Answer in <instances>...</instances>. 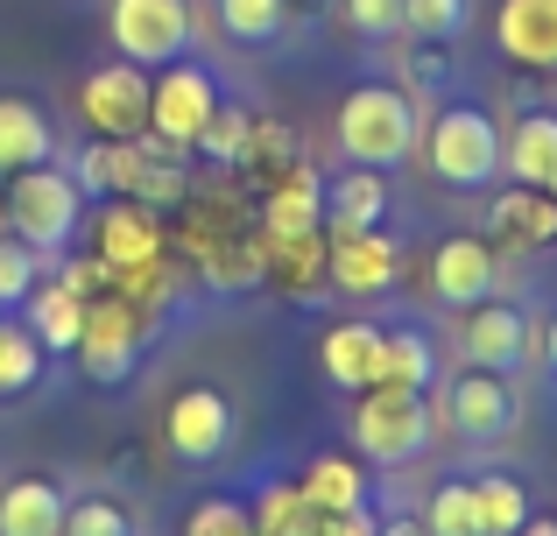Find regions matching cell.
Masks as SVG:
<instances>
[{"mask_svg":"<svg viewBox=\"0 0 557 536\" xmlns=\"http://www.w3.org/2000/svg\"><path fill=\"white\" fill-rule=\"evenodd\" d=\"M107 289H113V297H127L149 325H163L170 303H177V269H170V254H163V262H141V269H113Z\"/></svg>","mask_w":557,"mask_h":536,"instance_id":"cell-30","label":"cell"},{"mask_svg":"<svg viewBox=\"0 0 557 536\" xmlns=\"http://www.w3.org/2000/svg\"><path fill=\"white\" fill-rule=\"evenodd\" d=\"M544 360H550V374H557V311H550V325H544Z\"/></svg>","mask_w":557,"mask_h":536,"instance_id":"cell-45","label":"cell"},{"mask_svg":"<svg viewBox=\"0 0 557 536\" xmlns=\"http://www.w3.org/2000/svg\"><path fill=\"white\" fill-rule=\"evenodd\" d=\"M473 22V0H403V36L417 42H451Z\"/></svg>","mask_w":557,"mask_h":536,"instance_id":"cell-34","label":"cell"},{"mask_svg":"<svg viewBox=\"0 0 557 536\" xmlns=\"http://www.w3.org/2000/svg\"><path fill=\"white\" fill-rule=\"evenodd\" d=\"M0 234H8V212H0Z\"/></svg>","mask_w":557,"mask_h":536,"instance_id":"cell-48","label":"cell"},{"mask_svg":"<svg viewBox=\"0 0 557 536\" xmlns=\"http://www.w3.org/2000/svg\"><path fill=\"white\" fill-rule=\"evenodd\" d=\"M149 332H156V325H149V317H141L127 297L99 289V297L85 303V332H78V346H71V360H78L85 382L121 388L127 374L141 367V346H149Z\"/></svg>","mask_w":557,"mask_h":536,"instance_id":"cell-5","label":"cell"},{"mask_svg":"<svg viewBox=\"0 0 557 536\" xmlns=\"http://www.w3.org/2000/svg\"><path fill=\"white\" fill-rule=\"evenodd\" d=\"M544 191H550V198H557V170H550V184H544Z\"/></svg>","mask_w":557,"mask_h":536,"instance_id":"cell-47","label":"cell"},{"mask_svg":"<svg viewBox=\"0 0 557 536\" xmlns=\"http://www.w3.org/2000/svg\"><path fill=\"white\" fill-rule=\"evenodd\" d=\"M332 289L339 297H381V289L403 283V248H395L388 226H354V234H332Z\"/></svg>","mask_w":557,"mask_h":536,"instance_id":"cell-12","label":"cell"},{"mask_svg":"<svg viewBox=\"0 0 557 536\" xmlns=\"http://www.w3.org/2000/svg\"><path fill=\"white\" fill-rule=\"evenodd\" d=\"M57 155V127L36 99H0V177L14 170H36Z\"/></svg>","mask_w":557,"mask_h":536,"instance_id":"cell-23","label":"cell"},{"mask_svg":"<svg viewBox=\"0 0 557 536\" xmlns=\"http://www.w3.org/2000/svg\"><path fill=\"white\" fill-rule=\"evenodd\" d=\"M198 275H205L212 289H255V283H261V240H255V234H233V226H226V234H219L212 248L198 254Z\"/></svg>","mask_w":557,"mask_h":536,"instance_id":"cell-29","label":"cell"},{"mask_svg":"<svg viewBox=\"0 0 557 536\" xmlns=\"http://www.w3.org/2000/svg\"><path fill=\"white\" fill-rule=\"evenodd\" d=\"M64 487L42 481V473H22V481L0 487V536H64Z\"/></svg>","mask_w":557,"mask_h":536,"instance_id":"cell-21","label":"cell"},{"mask_svg":"<svg viewBox=\"0 0 557 536\" xmlns=\"http://www.w3.org/2000/svg\"><path fill=\"white\" fill-rule=\"evenodd\" d=\"M219 113V78L205 64H190V57H177V64L156 71V99H149V135L170 141V149H198L205 121Z\"/></svg>","mask_w":557,"mask_h":536,"instance_id":"cell-8","label":"cell"},{"mask_svg":"<svg viewBox=\"0 0 557 536\" xmlns=\"http://www.w3.org/2000/svg\"><path fill=\"white\" fill-rule=\"evenodd\" d=\"M354 445L374 466H409V459H423V445H431V396H423V388H360Z\"/></svg>","mask_w":557,"mask_h":536,"instance_id":"cell-4","label":"cell"},{"mask_svg":"<svg viewBox=\"0 0 557 536\" xmlns=\"http://www.w3.org/2000/svg\"><path fill=\"white\" fill-rule=\"evenodd\" d=\"M459 353H466V367L516 374L522 353H530V317H522L516 303H502V297L466 303V317H459Z\"/></svg>","mask_w":557,"mask_h":536,"instance_id":"cell-14","label":"cell"},{"mask_svg":"<svg viewBox=\"0 0 557 536\" xmlns=\"http://www.w3.org/2000/svg\"><path fill=\"white\" fill-rule=\"evenodd\" d=\"M297 127H283V121H247V155H240V177H255V184H269L275 170H289L297 163Z\"/></svg>","mask_w":557,"mask_h":536,"instance_id":"cell-31","label":"cell"},{"mask_svg":"<svg viewBox=\"0 0 557 536\" xmlns=\"http://www.w3.org/2000/svg\"><path fill=\"white\" fill-rule=\"evenodd\" d=\"M85 289H71L64 275H36V289H28L22 297V325L36 332V346L42 353H71V346H78V332H85Z\"/></svg>","mask_w":557,"mask_h":536,"instance_id":"cell-19","label":"cell"},{"mask_svg":"<svg viewBox=\"0 0 557 536\" xmlns=\"http://www.w3.org/2000/svg\"><path fill=\"white\" fill-rule=\"evenodd\" d=\"M304 495L318 501L325 515H354V509H368V473L354 466V459H339V452H318L311 466H304Z\"/></svg>","mask_w":557,"mask_h":536,"instance_id":"cell-27","label":"cell"},{"mask_svg":"<svg viewBox=\"0 0 557 536\" xmlns=\"http://www.w3.org/2000/svg\"><path fill=\"white\" fill-rule=\"evenodd\" d=\"M395 85H403L409 99H437V92L451 85L445 42H417V36H409V42H403V78H395Z\"/></svg>","mask_w":557,"mask_h":536,"instance_id":"cell-35","label":"cell"},{"mask_svg":"<svg viewBox=\"0 0 557 536\" xmlns=\"http://www.w3.org/2000/svg\"><path fill=\"white\" fill-rule=\"evenodd\" d=\"M346 22H354V36L388 42L403 36V0H346Z\"/></svg>","mask_w":557,"mask_h":536,"instance_id":"cell-41","label":"cell"},{"mask_svg":"<svg viewBox=\"0 0 557 536\" xmlns=\"http://www.w3.org/2000/svg\"><path fill=\"white\" fill-rule=\"evenodd\" d=\"M494 50L516 71H557V0H502L494 8Z\"/></svg>","mask_w":557,"mask_h":536,"instance_id":"cell-16","label":"cell"},{"mask_svg":"<svg viewBox=\"0 0 557 536\" xmlns=\"http://www.w3.org/2000/svg\"><path fill=\"white\" fill-rule=\"evenodd\" d=\"M311 226H325V177L297 155L289 170H275L261 184V226L255 234H311Z\"/></svg>","mask_w":557,"mask_h":536,"instance_id":"cell-17","label":"cell"},{"mask_svg":"<svg viewBox=\"0 0 557 536\" xmlns=\"http://www.w3.org/2000/svg\"><path fill=\"white\" fill-rule=\"evenodd\" d=\"M374 536H431V529H423V515H388Z\"/></svg>","mask_w":557,"mask_h":536,"instance_id":"cell-44","label":"cell"},{"mask_svg":"<svg viewBox=\"0 0 557 536\" xmlns=\"http://www.w3.org/2000/svg\"><path fill=\"white\" fill-rule=\"evenodd\" d=\"M261 240V283H275L283 297L297 303H318L325 297V262H332V234L311 226V234H255Z\"/></svg>","mask_w":557,"mask_h":536,"instance_id":"cell-15","label":"cell"},{"mask_svg":"<svg viewBox=\"0 0 557 536\" xmlns=\"http://www.w3.org/2000/svg\"><path fill=\"white\" fill-rule=\"evenodd\" d=\"M0 212H8V234L50 262V254H64L71 240H78V226H85V191L71 184V170L36 163V170H14V177H8Z\"/></svg>","mask_w":557,"mask_h":536,"instance_id":"cell-2","label":"cell"},{"mask_svg":"<svg viewBox=\"0 0 557 536\" xmlns=\"http://www.w3.org/2000/svg\"><path fill=\"white\" fill-rule=\"evenodd\" d=\"M437 382V353L417 325H388L381 332V360H374V388H431Z\"/></svg>","mask_w":557,"mask_h":536,"instance_id":"cell-25","label":"cell"},{"mask_svg":"<svg viewBox=\"0 0 557 536\" xmlns=\"http://www.w3.org/2000/svg\"><path fill=\"white\" fill-rule=\"evenodd\" d=\"M494 283H502V248L480 234H445L431 248V297L451 303V311H466V303L494 297Z\"/></svg>","mask_w":557,"mask_h":536,"instance_id":"cell-13","label":"cell"},{"mask_svg":"<svg viewBox=\"0 0 557 536\" xmlns=\"http://www.w3.org/2000/svg\"><path fill=\"white\" fill-rule=\"evenodd\" d=\"M190 28H198L190 0H113V8H107L113 50H121L127 64H141V71L177 64V57L190 50Z\"/></svg>","mask_w":557,"mask_h":536,"instance_id":"cell-7","label":"cell"},{"mask_svg":"<svg viewBox=\"0 0 557 536\" xmlns=\"http://www.w3.org/2000/svg\"><path fill=\"white\" fill-rule=\"evenodd\" d=\"M423 141V99H409L403 85H354L339 99V155L368 170L409 163Z\"/></svg>","mask_w":557,"mask_h":536,"instance_id":"cell-1","label":"cell"},{"mask_svg":"<svg viewBox=\"0 0 557 536\" xmlns=\"http://www.w3.org/2000/svg\"><path fill=\"white\" fill-rule=\"evenodd\" d=\"M502 170L516 184H550V170H557V113H544V107L522 113L516 135H502Z\"/></svg>","mask_w":557,"mask_h":536,"instance_id":"cell-24","label":"cell"},{"mask_svg":"<svg viewBox=\"0 0 557 536\" xmlns=\"http://www.w3.org/2000/svg\"><path fill=\"white\" fill-rule=\"evenodd\" d=\"M255 536H261V529H255Z\"/></svg>","mask_w":557,"mask_h":536,"instance_id":"cell-49","label":"cell"},{"mask_svg":"<svg viewBox=\"0 0 557 536\" xmlns=\"http://www.w3.org/2000/svg\"><path fill=\"white\" fill-rule=\"evenodd\" d=\"M516 416H522V402L508 388V374H494V367H466L445 396V424L459 431V445H502L516 431Z\"/></svg>","mask_w":557,"mask_h":536,"instance_id":"cell-10","label":"cell"},{"mask_svg":"<svg viewBox=\"0 0 557 536\" xmlns=\"http://www.w3.org/2000/svg\"><path fill=\"white\" fill-rule=\"evenodd\" d=\"M71 184H78L85 198H107V141H99V135L71 155Z\"/></svg>","mask_w":557,"mask_h":536,"instance_id":"cell-42","label":"cell"},{"mask_svg":"<svg viewBox=\"0 0 557 536\" xmlns=\"http://www.w3.org/2000/svg\"><path fill=\"white\" fill-rule=\"evenodd\" d=\"M522 536H557V523H536V515H530V523H522Z\"/></svg>","mask_w":557,"mask_h":536,"instance_id":"cell-46","label":"cell"},{"mask_svg":"<svg viewBox=\"0 0 557 536\" xmlns=\"http://www.w3.org/2000/svg\"><path fill=\"white\" fill-rule=\"evenodd\" d=\"M92 254H99L107 269L163 262V254H170L163 212L141 205V198H99V212H92Z\"/></svg>","mask_w":557,"mask_h":536,"instance_id":"cell-11","label":"cell"},{"mask_svg":"<svg viewBox=\"0 0 557 536\" xmlns=\"http://www.w3.org/2000/svg\"><path fill=\"white\" fill-rule=\"evenodd\" d=\"M247 121H255L247 107H226V99H219V113L205 121V135H198V149L212 155V170H240V155H247Z\"/></svg>","mask_w":557,"mask_h":536,"instance_id":"cell-37","label":"cell"},{"mask_svg":"<svg viewBox=\"0 0 557 536\" xmlns=\"http://www.w3.org/2000/svg\"><path fill=\"white\" fill-rule=\"evenodd\" d=\"M494 248H508V254H550L557 248V198L544 184H508L494 198Z\"/></svg>","mask_w":557,"mask_h":536,"instance_id":"cell-18","label":"cell"},{"mask_svg":"<svg viewBox=\"0 0 557 536\" xmlns=\"http://www.w3.org/2000/svg\"><path fill=\"white\" fill-rule=\"evenodd\" d=\"M64 536H141V529L113 495H85V501L64 509Z\"/></svg>","mask_w":557,"mask_h":536,"instance_id":"cell-38","label":"cell"},{"mask_svg":"<svg viewBox=\"0 0 557 536\" xmlns=\"http://www.w3.org/2000/svg\"><path fill=\"white\" fill-rule=\"evenodd\" d=\"M318 536H374V515L368 509H354V515H325V529Z\"/></svg>","mask_w":557,"mask_h":536,"instance_id":"cell-43","label":"cell"},{"mask_svg":"<svg viewBox=\"0 0 557 536\" xmlns=\"http://www.w3.org/2000/svg\"><path fill=\"white\" fill-rule=\"evenodd\" d=\"M149 99H156V71L113 57V64H92L78 78V121L99 141H141L149 135Z\"/></svg>","mask_w":557,"mask_h":536,"instance_id":"cell-6","label":"cell"},{"mask_svg":"<svg viewBox=\"0 0 557 536\" xmlns=\"http://www.w3.org/2000/svg\"><path fill=\"white\" fill-rule=\"evenodd\" d=\"M289 22V0H219V28L233 42H275Z\"/></svg>","mask_w":557,"mask_h":536,"instance_id":"cell-33","label":"cell"},{"mask_svg":"<svg viewBox=\"0 0 557 536\" xmlns=\"http://www.w3.org/2000/svg\"><path fill=\"white\" fill-rule=\"evenodd\" d=\"M374 360H381V325H368V317L325 325V339H318V367H325V382L346 388V396L374 388Z\"/></svg>","mask_w":557,"mask_h":536,"instance_id":"cell-20","label":"cell"},{"mask_svg":"<svg viewBox=\"0 0 557 536\" xmlns=\"http://www.w3.org/2000/svg\"><path fill=\"white\" fill-rule=\"evenodd\" d=\"M473 515H480V536H522V523H530V487L508 481V473H480Z\"/></svg>","mask_w":557,"mask_h":536,"instance_id":"cell-28","label":"cell"},{"mask_svg":"<svg viewBox=\"0 0 557 536\" xmlns=\"http://www.w3.org/2000/svg\"><path fill=\"white\" fill-rule=\"evenodd\" d=\"M247 515H255L261 536H318V529H325V509H318L297 481H269Z\"/></svg>","mask_w":557,"mask_h":536,"instance_id":"cell-26","label":"cell"},{"mask_svg":"<svg viewBox=\"0 0 557 536\" xmlns=\"http://www.w3.org/2000/svg\"><path fill=\"white\" fill-rule=\"evenodd\" d=\"M42 382V346L28 325H14V317H0V396H28V388Z\"/></svg>","mask_w":557,"mask_h":536,"instance_id":"cell-32","label":"cell"},{"mask_svg":"<svg viewBox=\"0 0 557 536\" xmlns=\"http://www.w3.org/2000/svg\"><path fill=\"white\" fill-rule=\"evenodd\" d=\"M388 220V170L354 163L346 177L325 184V234H354V226H381Z\"/></svg>","mask_w":557,"mask_h":536,"instance_id":"cell-22","label":"cell"},{"mask_svg":"<svg viewBox=\"0 0 557 536\" xmlns=\"http://www.w3.org/2000/svg\"><path fill=\"white\" fill-rule=\"evenodd\" d=\"M163 445L184 459V466H212V459L233 445V402L219 396L212 382L177 388L170 410H163Z\"/></svg>","mask_w":557,"mask_h":536,"instance_id":"cell-9","label":"cell"},{"mask_svg":"<svg viewBox=\"0 0 557 536\" xmlns=\"http://www.w3.org/2000/svg\"><path fill=\"white\" fill-rule=\"evenodd\" d=\"M423 529H431V536H480V515H473V481H445V487H431Z\"/></svg>","mask_w":557,"mask_h":536,"instance_id":"cell-36","label":"cell"},{"mask_svg":"<svg viewBox=\"0 0 557 536\" xmlns=\"http://www.w3.org/2000/svg\"><path fill=\"white\" fill-rule=\"evenodd\" d=\"M36 275H42V254L22 248L14 234H0V311H14V303L36 289Z\"/></svg>","mask_w":557,"mask_h":536,"instance_id":"cell-39","label":"cell"},{"mask_svg":"<svg viewBox=\"0 0 557 536\" xmlns=\"http://www.w3.org/2000/svg\"><path fill=\"white\" fill-rule=\"evenodd\" d=\"M423 170H431L437 184H451V191H487L494 170H502V127H494V113L480 107H445L423 121Z\"/></svg>","mask_w":557,"mask_h":536,"instance_id":"cell-3","label":"cell"},{"mask_svg":"<svg viewBox=\"0 0 557 536\" xmlns=\"http://www.w3.org/2000/svg\"><path fill=\"white\" fill-rule=\"evenodd\" d=\"M184 536H255V515H247L240 501H226V495H205L198 509L184 515Z\"/></svg>","mask_w":557,"mask_h":536,"instance_id":"cell-40","label":"cell"}]
</instances>
